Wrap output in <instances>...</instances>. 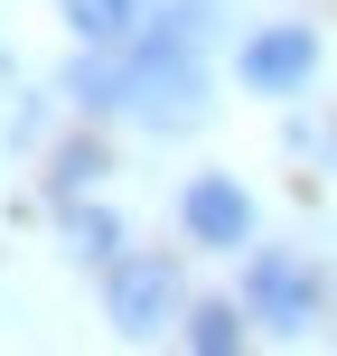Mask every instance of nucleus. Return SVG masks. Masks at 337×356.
I'll list each match as a JSON object with an SVG mask.
<instances>
[{"label": "nucleus", "mask_w": 337, "mask_h": 356, "mask_svg": "<svg viewBox=\"0 0 337 356\" xmlns=\"http://www.w3.org/2000/svg\"><path fill=\"white\" fill-rule=\"evenodd\" d=\"M19 141H38V94L19 75V56L0 47V150H19Z\"/></svg>", "instance_id": "0eeeda50"}, {"label": "nucleus", "mask_w": 337, "mask_h": 356, "mask_svg": "<svg viewBox=\"0 0 337 356\" xmlns=\"http://www.w3.org/2000/svg\"><path fill=\"white\" fill-rule=\"evenodd\" d=\"M244 309L272 328V338H309V328H319V282H309V263L253 253V263H244Z\"/></svg>", "instance_id": "f03ea898"}, {"label": "nucleus", "mask_w": 337, "mask_h": 356, "mask_svg": "<svg viewBox=\"0 0 337 356\" xmlns=\"http://www.w3.org/2000/svg\"><path fill=\"white\" fill-rule=\"evenodd\" d=\"M169 309H178V272L160 263V253H141V263L113 272V328H122V338H150Z\"/></svg>", "instance_id": "7ed1b4c3"}, {"label": "nucleus", "mask_w": 337, "mask_h": 356, "mask_svg": "<svg viewBox=\"0 0 337 356\" xmlns=\"http://www.w3.org/2000/svg\"><path fill=\"white\" fill-rule=\"evenodd\" d=\"M94 169H104V150H94V141H75V150H66V160H56V188H66V197H75V188H85V178H94Z\"/></svg>", "instance_id": "9d476101"}, {"label": "nucleus", "mask_w": 337, "mask_h": 356, "mask_svg": "<svg viewBox=\"0 0 337 356\" xmlns=\"http://www.w3.org/2000/svg\"><path fill=\"white\" fill-rule=\"evenodd\" d=\"M234 338H244V319H234L225 300H215V309H197V319H188V347H206V356H225Z\"/></svg>", "instance_id": "6e6552de"}, {"label": "nucleus", "mask_w": 337, "mask_h": 356, "mask_svg": "<svg viewBox=\"0 0 337 356\" xmlns=\"http://www.w3.org/2000/svg\"><path fill=\"white\" fill-rule=\"evenodd\" d=\"M122 113H141L150 131H188L206 122V66H197V29L150 19L122 38Z\"/></svg>", "instance_id": "f257e3e1"}, {"label": "nucleus", "mask_w": 337, "mask_h": 356, "mask_svg": "<svg viewBox=\"0 0 337 356\" xmlns=\"http://www.w3.org/2000/svg\"><path fill=\"white\" fill-rule=\"evenodd\" d=\"M56 10H66V29L85 38V47H122L131 19H141V0H56Z\"/></svg>", "instance_id": "423d86ee"}, {"label": "nucleus", "mask_w": 337, "mask_h": 356, "mask_svg": "<svg viewBox=\"0 0 337 356\" xmlns=\"http://www.w3.org/2000/svg\"><path fill=\"white\" fill-rule=\"evenodd\" d=\"M75 253H85V263H104V253H113V216H75Z\"/></svg>", "instance_id": "1a4fd4ad"}, {"label": "nucleus", "mask_w": 337, "mask_h": 356, "mask_svg": "<svg viewBox=\"0 0 337 356\" xmlns=\"http://www.w3.org/2000/svg\"><path fill=\"white\" fill-rule=\"evenodd\" d=\"M244 85L253 94H290V85H309V66H319V38L309 29H263V38H244Z\"/></svg>", "instance_id": "20e7f679"}, {"label": "nucleus", "mask_w": 337, "mask_h": 356, "mask_svg": "<svg viewBox=\"0 0 337 356\" xmlns=\"http://www.w3.org/2000/svg\"><path fill=\"white\" fill-rule=\"evenodd\" d=\"M178 216H188V234H197V244H215V253H234V244L253 234V207H244L234 178H197V188L178 197Z\"/></svg>", "instance_id": "39448f33"}]
</instances>
